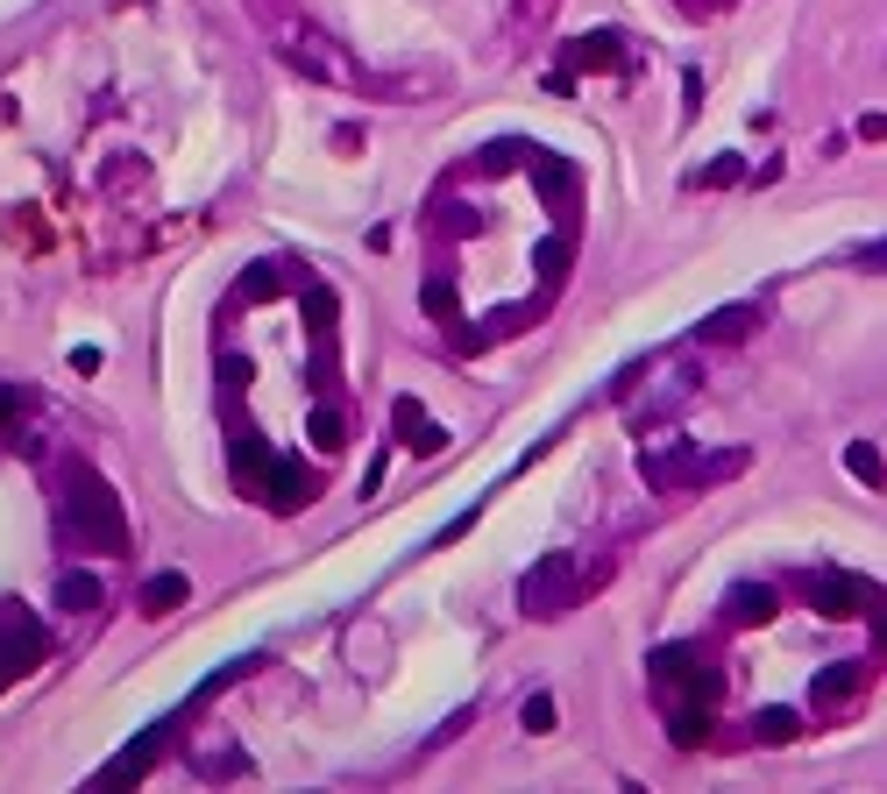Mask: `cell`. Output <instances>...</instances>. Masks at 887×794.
<instances>
[{"label":"cell","instance_id":"obj_12","mask_svg":"<svg viewBox=\"0 0 887 794\" xmlns=\"http://www.w3.org/2000/svg\"><path fill=\"white\" fill-rule=\"evenodd\" d=\"M92 604H100V575H86V568L57 575V610H92Z\"/></svg>","mask_w":887,"mask_h":794},{"label":"cell","instance_id":"obj_9","mask_svg":"<svg viewBox=\"0 0 887 794\" xmlns=\"http://www.w3.org/2000/svg\"><path fill=\"white\" fill-rule=\"evenodd\" d=\"M802 596L823 617H852L859 610V582H852V575H817V582H802Z\"/></svg>","mask_w":887,"mask_h":794},{"label":"cell","instance_id":"obj_13","mask_svg":"<svg viewBox=\"0 0 887 794\" xmlns=\"http://www.w3.org/2000/svg\"><path fill=\"white\" fill-rule=\"evenodd\" d=\"M796 731H802L796 709H760V716H753V738H760V745H788Z\"/></svg>","mask_w":887,"mask_h":794},{"label":"cell","instance_id":"obj_10","mask_svg":"<svg viewBox=\"0 0 887 794\" xmlns=\"http://www.w3.org/2000/svg\"><path fill=\"white\" fill-rule=\"evenodd\" d=\"M263 660H270V653H248V660H227V667H214V674H206V682H199V688H192V703H185V709H206V703H214V695H221V688H235V682H242V674H256Z\"/></svg>","mask_w":887,"mask_h":794},{"label":"cell","instance_id":"obj_2","mask_svg":"<svg viewBox=\"0 0 887 794\" xmlns=\"http://www.w3.org/2000/svg\"><path fill=\"white\" fill-rule=\"evenodd\" d=\"M583 589H589L583 568H575L568 553H547L526 582H518V604H526V617H562L568 604H583Z\"/></svg>","mask_w":887,"mask_h":794},{"label":"cell","instance_id":"obj_19","mask_svg":"<svg viewBox=\"0 0 887 794\" xmlns=\"http://www.w3.org/2000/svg\"><path fill=\"white\" fill-rule=\"evenodd\" d=\"M391 419H398V433H404V440H412V433H419V425H427V404H419V398H398V412H391Z\"/></svg>","mask_w":887,"mask_h":794},{"label":"cell","instance_id":"obj_3","mask_svg":"<svg viewBox=\"0 0 887 794\" xmlns=\"http://www.w3.org/2000/svg\"><path fill=\"white\" fill-rule=\"evenodd\" d=\"M284 65L305 71V79H326V86H355V79H362V71H355L334 43H326L320 29H284Z\"/></svg>","mask_w":887,"mask_h":794},{"label":"cell","instance_id":"obj_20","mask_svg":"<svg viewBox=\"0 0 887 794\" xmlns=\"http://www.w3.org/2000/svg\"><path fill=\"white\" fill-rule=\"evenodd\" d=\"M305 320L326 334V326H334V298H326V292H305Z\"/></svg>","mask_w":887,"mask_h":794},{"label":"cell","instance_id":"obj_4","mask_svg":"<svg viewBox=\"0 0 887 794\" xmlns=\"http://www.w3.org/2000/svg\"><path fill=\"white\" fill-rule=\"evenodd\" d=\"M745 334H760V305L753 298H731V305H718V313L696 320V341H718V347L745 341Z\"/></svg>","mask_w":887,"mask_h":794},{"label":"cell","instance_id":"obj_16","mask_svg":"<svg viewBox=\"0 0 887 794\" xmlns=\"http://www.w3.org/2000/svg\"><path fill=\"white\" fill-rule=\"evenodd\" d=\"M341 440H349V419H341L334 404H320V412H313V448H326V454H334Z\"/></svg>","mask_w":887,"mask_h":794},{"label":"cell","instance_id":"obj_6","mask_svg":"<svg viewBox=\"0 0 887 794\" xmlns=\"http://www.w3.org/2000/svg\"><path fill=\"white\" fill-rule=\"evenodd\" d=\"M866 688V660H838L823 667L817 682H809V709H831V703H852V695Z\"/></svg>","mask_w":887,"mask_h":794},{"label":"cell","instance_id":"obj_18","mask_svg":"<svg viewBox=\"0 0 887 794\" xmlns=\"http://www.w3.org/2000/svg\"><path fill=\"white\" fill-rule=\"evenodd\" d=\"M533 269H539V277H562V269H568V242H539L533 248Z\"/></svg>","mask_w":887,"mask_h":794},{"label":"cell","instance_id":"obj_25","mask_svg":"<svg viewBox=\"0 0 887 794\" xmlns=\"http://www.w3.org/2000/svg\"><path fill=\"white\" fill-rule=\"evenodd\" d=\"M859 143H887V114H866V121H859Z\"/></svg>","mask_w":887,"mask_h":794},{"label":"cell","instance_id":"obj_8","mask_svg":"<svg viewBox=\"0 0 887 794\" xmlns=\"http://www.w3.org/2000/svg\"><path fill=\"white\" fill-rule=\"evenodd\" d=\"M568 65L575 71H604V65H618L625 71V36H611V29H589V36H575V43H568Z\"/></svg>","mask_w":887,"mask_h":794},{"label":"cell","instance_id":"obj_17","mask_svg":"<svg viewBox=\"0 0 887 794\" xmlns=\"http://www.w3.org/2000/svg\"><path fill=\"white\" fill-rule=\"evenodd\" d=\"M419 305H427L433 320H448V313H455V284H448V277H427V292H419Z\"/></svg>","mask_w":887,"mask_h":794},{"label":"cell","instance_id":"obj_14","mask_svg":"<svg viewBox=\"0 0 887 794\" xmlns=\"http://www.w3.org/2000/svg\"><path fill=\"white\" fill-rule=\"evenodd\" d=\"M845 469H852L866 490H880V482H887V461H880V448H866V440H852V448H845Z\"/></svg>","mask_w":887,"mask_h":794},{"label":"cell","instance_id":"obj_22","mask_svg":"<svg viewBox=\"0 0 887 794\" xmlns=\"http://www.w3.org/2000/svg\"><path fill=\"white\" fill-rule=\"evenodd\" d=\"M22 404H29V398H22V391H14V383H0V433H8V425H14V419H22Z\"/></svg>","mask_w":887,"mask_h":794},{"label":"cell","instance_id":"obj_11","mask_svg":"<svg viewBox=\"0 0 887 794\" xmlns=\"http://www.w3.org/2000/svg\"><path fill=\"white\" fill-rule=\"evenodd\" d=\"M185 596H192V582H185V575H149V582H143V617H164V610H178Z\"/></svg>","mask_w":887,"mask_h":794},{"label":"cell","instance_id":"obj_23","mask_svg":"<svg viewBox=\"0 0 887 794\" xmlns=\"http://www.w3.org/2000/svg\"><path fill=\"white\" fill-rule=\"evenodd\" d=\"M859 269H887V242H859V248H845Z\"/></svg>","mask_w":887,"mask_h":794},{"label":"cell","instance_id":"obj_15","mask_svg":"<svg viewBox=\"0 0 887 794\" xmlns=\"http://www.w3.org/2000/svg\"><path fill=\"white\" fill-rule=\"evenodd\" d=\"M518 724H526V738H547V731H554V695L533 688L526 703H518Z\"/></svg>","mask_w":887,"mask_h":794},{"label":"cell","instance_id":"obj_1","mask_svg":"<svg viewBox=\"0 0 887 794\" xmlns=\"http://www.w3.org/2000/svg\"><path fill=\"white\" fill-rule=\"evenodd\" d=\"M65 526L92 553H121L128 547V511H121L114 482L92 469V461H71L65 469Z\"/></svg>","mask_w":887,"mask_h":794},{"label":"cell","instance_id":"obj_7","mask_svg":"<svg viewBox=\"0 0 887 794\" xmlns=\"http://www.w3.org/2000/svg\"><path fill=\"white\" fill-rule=\"evenodd\" d=\"M774 617V589L767 582H731L724 589V625H767Z\"/></svg>","mask_w":887,"mask_h":794},{"label":"cell","instance_id":"obj_24","mask_svg":"<svg viewBox=\"0 0 887 794\" xmlns=\"http://www.w3.org/2000/svg\"><path fill=\"white\" fill-rule=\"evenodd\" d=\"M703 738V709L696 716H674V745H696Z\"/></svg>","mask_w":887,"mask_h":794},{"label":"cell","instance_id":"obj_5","mask_svg":"<svg viewBox=\"0 0 887 794\" xmlns=\"http://www.w3.org/2000/svg\"><path fill=\"white\" fill-rule=\"evenodd\" d=\"M263 497H270V511H305L313 503V476H299L292 461H263Z\"/></svg>","mask_w":887,"mask_h":794},{"label":"cell","instance_id":"obj_21","mask_svg":"<svg viewBox=\"0 0 887 794\" xmlns=\"http://www.w3.org/2000/svg\"><path fill=\"white\" fill-rule=\"evenodd\" d=\"M739 164H745V157H718L703 178H689V185H731V178H739Z\"/></svg>","mask_w":887,"mask_h":794}]
</instances>
